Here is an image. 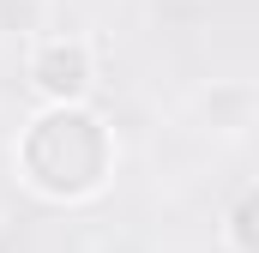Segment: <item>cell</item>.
<instances>
[{"label":"cell","instance_id":"1","mask_svg":"<svg viewBox=\"0 0 259 253\" xmlns=\"http://www.w3.org/2000/svg\"><path fill=\"white\" fill-rule=\"evenodd\" d=\"M24 175L49 199L97 193L109 175V133L84 103H55L24 139Z\"/></svg>","mask_w":259,"mask_h":253},{"label":"cell","instance_id":"2","mask_svg":"<svg viewBox=\"0 0 259 253\" xmlns=\"http://www.w3.org/2000/svg\"><path fill=\"white\" fill-rule=\"evenodd\" d=\"M30 85L49 97V103H84L91 85H97V66H91V43L78 36H49L30 49Z\"/></svg>","mask_w":259,"mask_h":253},{"label":"cell","instance_id":"3","mask_svg":"<svg viewBox=\"0 0 259 253\" xmlns=\"http://www.w3.org/2000/svg\"><path fill=\"white\" fill-rule=\"evenodd\" d=\"M229 247L253 253V193L247 187H241V199H235V211H229Z\"/></svg>","mask_w":259,"mask_h":253}]
</instances>
